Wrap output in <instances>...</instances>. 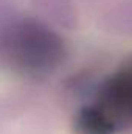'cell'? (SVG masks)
Here are the masks:
<instances>
[{
	"instance_id": "2",
	"label": "cell",
	"mask_w": 132,
	"mask_h": 134,
	"mask_svg": "<svg viewBox=\"0 0 132 134\" xmlns=\"http://www.w3.org/2000/svg\"><path fill=\"white\" fill-rule=\"evenodd\" d=\"M64 44L59 36L36 20H17L0 37V53L13 69L45 75L64 59Z\"/></svg>"
},
{
	"instance_id": "1",
	"label": "cell",
	"mask_w": 132,
	"mask_h": 134,
	"mask_svg": "<svg viewBox=\"0 0 132 134\" xmlns=\"http://www.w3.org/2000/svg\"><path fill=\"white\" fill-rule=\"evenodd\" d=\"M81 134H118L132 128V55L101 84L78 117Z\"/></svg>"
}]
</instances>
